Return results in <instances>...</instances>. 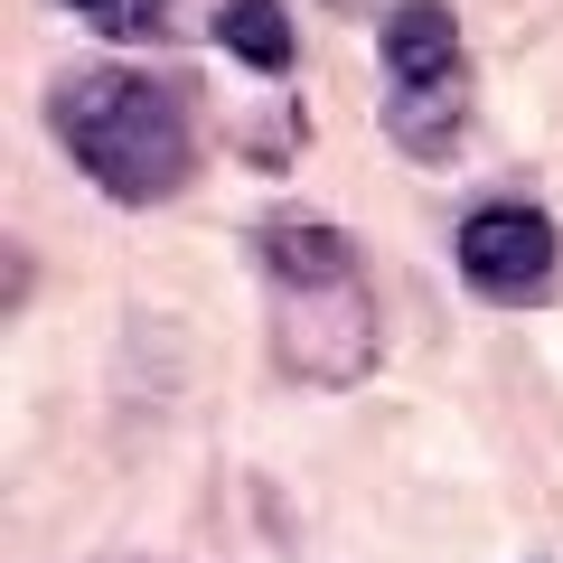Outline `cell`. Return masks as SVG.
Here are the masks:
<instances>
[{
    "label": "cell",
    "mask_w": 563,
    "mask_h": 563,
    "mask_svg": "<svg viewBox=\"0 0 563 563\" xmlns=\"http://www.w3.org/2000/svg\"><path fill=\"white\" fill-rule=\"evenodd\" d=\"M47 122L76 151V169L122 207H169L198 169V122L169 76H132V66H76L47 85Z\"/></svg>",
    "instance_id": "6da1fadb"
},
{
    "label": "cell",
    "mask_w": 563,
    "mask_h": 563,
    "mask_svg": "<svg viewBox=\"0 0 563 563\" xmlns=\"http://www.w3.org/2000/svg\"><path fill=\"white\" fill-rule=\"evenodd\" d=\"M451 254H461V282L479 291V301H498V310L544 301V291H554V273H563V235H554V217H544V207H526V198H488V207H470L461 235H451Z\"/></svg>",
    "instance_id": "7a4b0ae2"
},
{
    "label": "cell",
    "mask_w": 563,
    "mask_h": 563,
    "mask_svg": "<svg viewBox=\"0 0 563 563\" xmlns=\"http://www.w3.org/2000/svg\"><path fill=\"white\" fill-rule=\"evenodd\" d=\"M282 366L301 385H357L376 376V291L357 282H320V291H282V329H273Z\"/></svg>",
    "instance_id": "3957f363"
},
{
    "label": "cell",
    "mask_w": 563,
    "mask_h": 563,
    "mask_svg": "<svg viewBox=\"0 0 563 563\" xmlns=\"http://www.w3.org/2000/svg\"><path fill=\"white\" fill-rule=\"evenodd\" d=\"M376 47H385L395 85H461V20H451V0H395L376 20Z\"/></svg>",
    "instance_id": "277c9868"
},
{
    "label": "cell",
    "mask_w": 563,
    "mask_h": 563,
    "mask_svg": "<svg viewBox=\"0 0 563 563\" xmlns=\"http://www.w3.org/2000/svg\"><path fill=\"white\" fill-rule=\"evenodd\" d=\"M254 244H263V273H273L282 291H320V282H357V244H347L339 225H320V217H273Z\"/></svg>",
    "instance_id": "5b68a950"
},
{
    "label": "cell",
    "mask_w": 563,
    "mask_h": 563,
    "mask_svg": "<svg viewBox=\"0 0 563 563\" xmlns=\"http://www.w3.org/2000/svg\"><path fill=\"white\" fill-rule=\"evenodd\" d=\"M461 85H395L385 95V132L413 151V161H451V141H461Z\"/></svg>",
    "instance_id": "8992f818"
},
{
    "label": "cell",
    "mask_w": 563,
    "mask_h": 563,
    "mask_svg": "<svg viewBox=\"0 0 563 563\" xmlns=\"http://www.w3.org/2000/svg\"><path fill=\"white\" fill-rule=\"evenodd\" d=\"M217 38H225V57H244L254 76H282V66H291V10H282V0H225Z\"/></svg>",
    "instance_id": "52a82bcc"
},
{
    "label": "cell",
    "mask_w": 563,
    "mask_h": 563,
    "mask_svg": "<svg viewBox=\"0 0 563 563\" xmlns=\"http://www.w3.org/2000/svg\"><path fill=\"white\" fill-rule=\"evenodd\" d=\"M66 10L103 38H169V0H66Z\"/></svg>",
    "instance_id": "ba28073f"
}]
</instances>
